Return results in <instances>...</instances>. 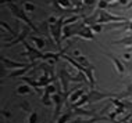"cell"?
I'll use <instances>...</instances> for the list:
<instances>
[{
  "mask_svg": "<svg viewBox=\"0 0 132 123\" xmlns=\"http://www.w3.org/2000/svg\"><path fill=\"white\" fill-rule=\"evenodd\" d=\"M82 3H84V7L92 10L96 4H99V0H82Z\"/></svg>",
  "mask_w": 132,
  "mask_h": 123,
  "instance_id": "obj_15",
  "label": "cell"
},
{
  "mask_svg": "<svg viewBox=\"0 0 132 123\" xmlns=\"http://www.w3.org/2000/svg\"><path fill=\"white\" fill-rule=\"evenodd\" d=\"M29 40H31V42H34L38 50H40V48H43L45 46H46L45 40L42 39V37H39V36H32V35H29Z\"/></svg>",
  "mask_w": 132,
  "mask_h": 123,
  "instance_id": "obj_11",
  "label": "cell"
},
{
  "mask_svg": "<svg viewBox=\"0 0 132 123\" xmlns=\"http://www.w3.org/2000/svg\"><path fill=\"white\" fill-rule=\"evenodd\" d=\"M50 100H52L50 94H49V93H43V97H42V102H43L45 105H52Z\"/></svg>",
  "mask_w": 132,
  "mask_h": 123,
  "instance_id": "obj_17",
  "label": "cell"
},
{
  "mask_svg": "<svg viewBox=\"0 0 132 123\" xmlns=\"http://www.w3.org/2000/svg\"><path fill=\"white\" fill-rule=\"evenodd\" d=\"M53 101H54V104H56V112H54V119H56V118H59L60 111H61V105L64 102V97L61 96V94H54V96H53Z\"/></svg>",
  "mask_w": 132,
  "mask_h": 123,
  "instance_id": "obj_8",
  "label": "cell"
},
{
  "mask_svg": "<svg viewBox=\"0 0 132 123\" xmlns=\"http://www.w3.org/2000/svg\"><path fill=\"white\" fill-rule=\"evenodd\" d=\"M84 93H85V89H78L75 93L70 94V101H72V104H75L77 101H79V98L84 96Z\"/></svg>",
  "mask_w": 132,
  "mask_h": 123,
  "instance_id": "obj_13",
  "label": "cell"
},
{
  "mask_svg": "<svg viewBox=\"0 0 132 123\" xmlns=\"http://www.w3.org/2000/svg\"><path fill=\"white\" fill-rule=\"evenodd\" d=\"M71 116H72V114L71 112H68V114H65V115H63L61 118L57 120V123H67V120H70L71 119Z\"/></svg>",
  "mask_w": 132,
  "mask_h": 123,
  "instance_id": "obj_18",
  "label": "cell"
},
{
  "mask_svg": "<svg viewBox=\"0 0 132 123\" xmlns=\"http://www.w3.org/2000/svg\"><path fill=\"white\" fill-rule=\"evenodd\" d=\"M124 58H127V59H129V58H131V55H129V54H125V55H124Z\"/></svg>",
  "mask_w": 132,
  "mask_h": 123,
  "instance_id": "obj_25",
  "label": "cell"
},
{
  "mask_svg": "<svg viewBox=\"0 0 132 123\" xmlns=\"http://www.w3.org/2000/svg\"><path fill=\"white\" fill-rule=\"evenodd\" d=\"M28 122H29V123H36L38 122V114H36V112H31Z\"/></svg>",
  "mask_w": 132,
  "mask_h": 123,
  "instance_id": "obj_22",
  "label": "cell"
},
{
  "mask_svg": "<svg viewBox=\"0 0 132 123\" xmlns=\"http://www.w3.org/2000/svg\"><path fill=\"white\" fill-rule=\"evenodd\" d=\"M78 36L82 37V39H88V40H95V35H93V30L90 29V26H86L85 25L82 28V30L78 33Z\"/></svg>",
  "mask_w": 132,
  "mask_h": 123,
  "instance_id": "obj_9",
  "label": "cell"
},
{
  "mask_svg": "<svg viewBox=\"0 0 132 123\" xmlns=\"http://www.w3.org/2000/svg\"><path fill=\"white\" fill-rule=\"evenodd\" d=\"M36 65H38V64L34 61V62H31V64H28V65L25 66V68H21V69H17V71L11 72V73L9 75V78L11 79V78H17V76H18V78H20V76L22 78V76L25 75V73H27V72H28V71H29V69L32 68V66H36Z\"/></svg>",
  "mask_w": 132,
  "mask_h": 123,
  "instance_id": "obj_6",
  "label": "cell"
},
{
  "mask_svg": "<svg viewBox=\"0 0 132 123\" xmlns=\"http://www.w3.org/2000/svg\"><path fill=\"white\" fill-rule=\"evenodd\" d=\"M64 21H65V17L61 15L59 19H57L56 24H49V32L52 33V37L54 40L56 46L59 48H61V42H63V30H64Z\"/></svg>",
  "mask_w": 132,
  "mask_h": 123,
  "instance_id": "obj_2",
  "label": "cell"
},
{
  "mask_svg": "<svg viewBox=\"0 0 132 123\" xmlns=\"http://www.w3.org/2000/svg\"><path fill=\"white\" fill-rule=\"evenodd\" d=\"M125 30H131L132 32V19L128 22V25H127V28H125Z\"/></svg>",
  "mask_w": 132,
  "mask_h": 123,
  "instance_id": "obj_24",
  "label": "cell"
},
{
  "mask_svg": "<svg viewBox=\"0 0 132 123\" xmlns=\"http://www.w3.org/2000/svg\"><path fill=\"white\" fill-rule=\"evenodd\" d=\"M24 10L25 11H35L36 7H35V4H32V3H24Z\"/></svg>",
  "mask_w": 132,
  "mask_h": 123,
  "instance_id": "obj_21",
  "label": "cell"
},
{
  "mask_svg": "<svg viewBox=\"0 0 132 123\" xmlns=\"http://www.w3.org/2000/svg\"><path fill=\"white\" fill-rule=\"evenodd\" d=\"M106 55H107V57H109V58L113 61V64H114V66H116V69H117V71H118L120 73H124V71H125V68H124L122 62H121L120 59L117 58L114 54H111V53H106Z\"/></svg>",
  "mask_w": 132,
  "mask_h": 123,
  "instance_id": "obj_10",
  "label": "cell"
},
{
  "mask_svg": "<svg viewBox=\"0 0 132 123\" xmlns=\"http://www.w3.org/2000/svg\"><path fill=\"white\" fill-rule=\"evenodd\" d=\"M2 62L9 69H14V68H25L28 64L25 62H17V61H11V59L6 58V57H2Z\"/></svg>",
  "mask_w": 132,
  "mask_h": 123,
  "instance_id": "obj_7",
  "label": "cell"
},
{
  "mask_svg": "<svg viewBox=\"0 0 132 123\" xmlns=\"http://www.w3.org/2000/svg\"><path fill=\"white\" fill-rule=\"evenodd\" d=\"M90 29L93 30V32H100V30L103 29V25H100V24H95V25H90Z\"/></svg>",
  "mask_w": 132,
  "mask_h": 123,
  "instance_id": "obj_23",
  "label": "cell"
},
{
  "mask_svg": "<svg viewBox=\"0 0 132 123\" xmlns=\"http://www.w3.org/2000/svg\"><path fill=\"white\" fill-rule=\"evenodd\" d=\"M29 35H31V32H29V29L28 28H24V30L21 32V35H18L17 37H14V39L11 40V42H7V43H4V47H13L14 44H18V43H24L25 42V39L27 37H29Z\"/></svg>",
  "mask_w": 132,
  "mask_h": 123,
  "instance_id": "obj_4",
  "label": "cell"
},
{
  "mask_svg": "<svg viewBox=\"0 0 132 123\" xmlns=\"http://www.w3.org/2000/svg\"><path fill=\"white\" fill-rule=\"evenodd\" d=\"M9 8H10V11H11V14L15 17V18L24 21V22H25L36 35H40V29H39V28L31 21V18L27 15V13H25V10H24V8H21V7L18 4H15V3H9Z\"/></svg>",
  "mask_w": 132,
  "mask_h": 123,
  "instance_id": "obj_1",
  "label": "cell"
},
{
  "mask_svg": "<svg viewBox=\"0 0 132 123\" xmlns=\"http://www.w3.org/2000/svg\"><path fill=\"white\" fill-rule=\"evenodd\" d=\"M0 24H2V28H3V29H6V30H9V32L10 33H11V36H15V32H14V30L11 29V28H10L9 25H7V24H6V21H0ZM17 37V36H15Z\"/></svg>",
  "mask_w": 132,
  "mask_h": 123,
  "instance_id": "obj_19",
  "label": "cell"
},
{
  "mask_svg": "<svg viewBox=\"0 0 132 123\" xmlns=\"http://www.w3.org/2000/svg\"><path fill=\"white\" fill-rule=\"evenodd\" d=\"M97 13H99V18H97V22L96 24H100V25H107V24H111V22H122V21H127L125 17L113 15L107 10H99Z\"/></svg>",
  "mask_w": 132,
  "mask_h": 123,
  "instance_id": "obj_3",
  "label": "cell"
},
{
  "mask_svg": "<svg viewBox=\"0 0 132 123\" xmlns=\"http://www.w3.org/2000/svg\"><path fill=\"white\" fill-rule=\"evenodd\" d=\"M57 3H59V6H60L63 13H68L71 10V6H72V3L70 0H57Z\"/></svg>",
  "mask_w": 132,
  "mask_h": 123,
  "instance_id": "obj_12",
  "label": "cell"
},
{
  "mask_svg": "<svg viewBox=\"0 0 132 123\" xmlns=\"http://www.w3.org/2000/svg\"><path fill=\"white\" fill-rule=\"evenodd\" d=\"M113 44H125V46H132V36H128V37H124V39H120V40H114Z\"/></svg>",
  "mask_w": 132,
  "mask_h": 123,
  "instance_id": "obj_14",
  "label": "cell"
},
{
  "mask_svg": "<svg viewBox=\"0 0 132 123\" xmlns=\"http://www.w3.org/2000/svg\"><path fill=\"white\" fill-rule=\"evenodd\" d=\"M107 97H113V94L100 93L97 90L90 89V91L88 93V102H97V101H102L103 98H107Z\"/></svg>",
  "mask_w": 132,
  "mask_h": 123,
  "instance_id": "obj_5",
  "label": "cell"
},
{
  "mask_svg": "<svg viewBox=\"0 0 132 123\" xmlns=\"http://www.w3.org/2000/svg\"><path fill=\"white\" fill-rule=\"evenodd\" d=\"M31 91V86H21L18 87V94H28Z\"/></svg>",
  "mask_w": 132,
  "mask_h": 123,
  "instance_id": "obj_20",
  "label": "cell"
},
{
  "mask_svg": "<svg viewBox=\"0 0 132 123\" xmlns=\"http://www.w3.org/2000/svg\"><path fill=\"white\" fill-rule=\"evenodd\" d=\"M77 61L79 62L82 66H85V68H88V66L92 65V64H89V61L86 59V57H85V55H78V57H77Z\"/></svg>",
  "mask_w": 132,
  "mask_h": 123,
  "instance_id": "obj_16",
  "label": "cell"
}]
</instances>
